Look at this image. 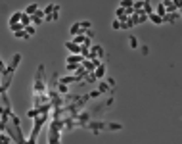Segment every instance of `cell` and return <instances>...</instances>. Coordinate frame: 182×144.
I'll return each instance as SVG.
<instances>
[{
    "label": "cell",
    "instance_id": "cell-30",
    "mask_svg": "<svg viewBox=\"0 0 182 144\" xmlns=\"http://www.w3.org/2000/svg\"><path fill=\"white\" fill-rule=\"evenodd\" d=\"M113 29H121V21H113Z\"/></svg>",
    "mask_w": 182,
    "mask_h": 144
},
{
    "label": "cell",
    "instance_id": "cell-7",
    "mask_svg": "<svg viewBox=\"0 0 182 144\" xmlns=\"http://www.w3.org/2000/svg\"><path fill=\"white\" fill-rule=\"evenodd\" d=\"M104 73H106V65H104V63H100L98 67L94 69V75H96V79H100V77H104Z\"/></svg>",
    "mask_w": 182,
    "mask_h": 144
},
{
    "label": "cell",
    "instance_id": "cell-4",
    "mask_svg": "<svg viewBox=\"0 0 182 144\" xmlns=\"http://www.w3.org/2000/svg\"><path fill=\"white\" fill-rule=\"evenodd\" d=\"M163 6H165V12H167V14H174V12H177L182 4L180 2H163Z\"/></svg>",
    "mask_w": 182,
    "mask_h": 144
},
{
    "label": "cell",
    "instance_id": "cell-23",
    "mask_svg": "<svg viewBox=\"0 0 182 144\" xmlns=\"http://www.w3.org/2000/svg\"><path fill=\"white\" fill-rule=\"evenodd\" d=\"M84 79H86L88 83H96V81H98V79H96V75H94V73H88L86 77H84Z\"/></svg>",
    "mask_w": 182,
    "mask_h": 144
},
{
    "label": "cell",
    "instance_id": "cell-29",
    "mask_svg": "<svg viewBox=\"0 0 182 144\" xmlns=\"http://www.w3.org/2000/svg\"><path fill=\"white\" fill-rule=\"evenodd\" d=\"M98 96H100V92H98V91H94V92H90V98H98Z\"/></svg>",
    "mask_w": 182,
    "mask_h": 144
},
{
    "label": "cell",
    "instance_id": "cell-6",
    "mask_svg": "<svg viewBox=\"0 0 182 144\" xmlns=\"http://www.w3.org/2000/svg\"><path fill=\"white\" fill-rule=\"evenodd\" d=\"M65 48L71 52H75V56H81V46H77V44H73V43H65Z\"/></svg>",
    "mask_w": 182,
    "mask_h": 144
},
{
    "label": "cell",
    "instance_id": "cell-15",
    "mask_svg": "<svg viewBox=\"0 0 182 144\" xmlns=\"http://www.w3.org/2000/svg\"><path fill=\"white\" fill-rule=\"evenodd\" d=\"M165 14H167V12H165V6H163V2L157 4V14H155V15H159L161 19H163V15H165Z\"/></svg>",
    "mask_w": 182,
    "mask_h": 144
},
{
    "label": "cell",
    "instance_id": "cell-9",
    "mask_svg": "<svg viewBox=\"0 0 182 144\" xmlns=\"http://www.w3.org/2000/svg\"><path fill=\"white\" fill-rule=\"evenodd\" d=\"M83 62H84V58L83 56H75V54L67 58V63H83Z\"/></svg>",
    "mask_w": 182,
    "mask_h": 144
},
{
    "label": "cell",
    "instance_id": "cell-5",
    "mask_svg": "<svg viewBox=\"0 0 182 144\" xmlns=\"http://www.w3.org/2000/svg\"><path fill=\"white\" fill-rule=\"evenodd\" d=\"M177 19H180V12H174V14H165V15H163V21H169V23H177Z\"/></svg>",
    "mask_w": 182,
    "mask_h": 144
},
{
    "label": "cell",
    "instance_id": "cell-21",
    "mask_svg": "<svg viewBox=\"0 0 182 144\" xmlns=\"http://www.w3.org/2000/svg\"><path fill=\"white\" fill-rule=\"evenodd\" d=\"M58 17H59V14H58V12H54V14H50V15H46V21H56V19H58Z\"/></svg>",
    "mask_w": 182,
    "mask_h": 144
},
{
    "label": "cell",
    "instance_id": "cell-1",
    "mask_svg": "<svg viewBox=\"0 0 182 144\" xmlns=\"http://www.w3.org/2000/svg\"><path fill=\"white\" fill-rule=\"evenodd\" d=\"M19 62H21V54H15L14 56V60H12V63L6 67V71H4V79H2V85H0V92H6L8 91V87H10V83H12V77H14V73H15V67L19 65Z\"/></svg>",
    "mask_w": 182,
    "mask_h": 144
},
{
    "label": "cell",
    "instance_id": "cell-20",
    "mask_svg": "<svg viewBox=\"0 0 182 144\" xmlns=\"http://www.w3.org/2000/svg\"><path fill=\"white\" fill-rule=\"evenodd\" d=\"M132 0H123V2H121V6H123V10H129V8H132Z\"/></svg>",
    "mask_w": 182,
    "mask_h": 144
},
{
    "label": "cell",
    "instance_id": "cell-12",
    "mask_svg": "<svg viewBox=\"0 0 182 144\" xmlns=\"http://www.w3.org/2000/svg\"><path fill=\"white\" fill-rule=\"evenodd\" d=\"M19 23H21L23 27H29V23H31V15H27L25 12H23V14H21V21H19Z\"/></svg>",
    "mask_w": 182,
    "mask_h": 144
},
{
    "label": "cell",
    "instance_id": "cell-24",
    "mask_svg": "<svg viewBox=\"0 0 182 144\" xmlns=\"http://www.w3.org/2000/svg\"><path fill=\"white\" fill-rule=\"evenodd\" d=\"M31 21L35 23V25H40V23H42V19H40L39 15H31Z\"/></svg>",
    "mask_w": 182,
    "mask_h": 144
},
{
    "label": "cell",
    "instance_id": "cell-2",
    "mask_svg": "<svg viewBox=\"0 0 182 144\" xmlns=\"http://www.w3.org/2000/svg\"><path fill=\"white\" fill-rule=\"evenodd\" d=\"M48 113H40V115H36V117H33L35 119V127H33V133H31V139H29L27 142L29 144H35L36 142V136H39V133H40V129H42V125H44L46 121H48Z\"/></svg>",
    "mask_w": 182,
    "mask_h": 144
},
{
    "label": "cell",
    "instance_id": "cell-8",
    "mask_svg": "<svg viewBox=\"0 0 182 144\" xmlns=\"http://www.w3.org/2000/svg\"><path fill=\"white\" fill-rule=\"evenodd\" d=\"M84 40H86V37H84V35H75V39L71 40L73 44H77V46H83L84 44Z\"/></svg>",
    "mask_w": 182,
    "mask_h": 144
},
{
    "label": "cell",
    "instance_id": "cell-18",
    "mask_svg": "<svg viewBox=\"0 0 182 144\" xmlns=\"http://www.w3.org/2000/svg\"><path fill=\"white\" fill-rule=\"evenodd\" d=\"M79 67H81L79 63H67V71H71V73H77Z\"/></svg>",
    "mask_w": 182,
    "mask_h": 144
},
{
    "label": "cell",
    "instance_id": "cell-11",
    "mask_svg": "<svg viewBox=\"0 0 182 144\" xmlns=\"http://www.w3.org/2000/svg\"><path fill=\"white\" fill-rule=\"evenodd\" d=\"M83 67L86 69V73H92V71L96 69V65H94V62H88L86 60V62H83Z\"/></svg>",
    "mask_w": 182,
    "mask_h": 144
},
{
    "label": "cell",
    "instance_id": "cell-13",
    "mask_svg": "<svg viewBox=\"0 0 182 144\" xmlns=\"http://www.w3.org/2000/svg\"><path fill=\"white\" fill-rule=\"evenodd\" d=\"M19 21H21V14H19V12H15V14L10 17V25H15V23H19Z\"/></svg>",
    "mask_w": 182,
    "mask_h": 144
},
{
    "label": "cell",
    "instance_id": "cell-26",
    "mask_svg": "<svg viewBox=\"0 0 182 144\" xmlns=\"http://www.w3.org/2000/svg\"><path fill=\"white\" fill-rule=\"evenodd\" d=\"M107 91V83H102V85H100V88H98V92L102 94V92H106Z\"/></svg>",
    "mask_w": 182,
    "mask_h": 144
},
{
    "label": "cell",
    "instance_id": "cell-10",
    "mask_svg": "<svg viewBox=\"0 0 182 144\" xmlns=\"http://www.w3.org/2000/svg\"><path fill=\"white\" fill-rule=\"evenodd\" d=\"M36 12H39V4H31V6H27L25 14H27V15H35Z\"/></svg>",
    "mask_w": 182,
    "mask_h": 144
},
{
    "label": "cell",
    "instance_id": "cell-28",
    "mask_svg": "<svg viewBox=\"0 0 182 144\" xmlns=\"http://www.w3.org/2000/svg\"><path fill=\"white\" fill-rule=\"evenodd\" d=\"M4 71H6V65H4V62H2V60H0V73L4 75Z\"/></svg>",
    "mask_w": 182,
    "mask_h": 144
},
{
    "label": "cell",
    "instance_id": "cell-16",
    "mask_svg": "<svg viewBox=\"0 0 182 144\" xmlns=\"http://www.w3.org/2000/svg\"><path fill=\"white\" fill-rule=\"evenodd\" d=\"M69 33L73 35V37H75V35H79V33H81V27H79V21L75 23V25H71V29H69Z\"/></svg>",
    "mask_w": 182,
    "mask_h": 144
},
{
    "label": "cell",
    "instance_id": "cell-19",
    "mask_svg": "<svg viewBox=\"0 0 182 144\" xmlns=\"http://www.w3.org/2000/svg\"><path fill=\"white\" fill-rule=\"evenodd\" d=\"M92 50H94L96 54H98V56H100V58H104V56H106V52H104V48H102V46H94V48H92Z\"/></svg>",
    "mask_w": 182,
    "mask_h": 144
},
{
    "label": "cell",
    "instance_id": "cell-14",
    "mask_svg": "<svg viewBox=\"0 0 182 144\" xmlns=\"http://www.w3.org/2000/svg\"><path fill=\"white\" fill-rule=\"evenodd\" d=\"M148 19H150V21H153L155 25H161V23H163V19H161L159 15H155V14H150V15H148Z\"/></svg>",
    "mask_w": 182,
    "mask_h": 144
},
{
    "label": "cell",
    "instance_id": "cell-17",
    "mask_svg": "<svg viewBox=\"0 0 182 144\" xmlns=\"http://www.w3.org/2000/svg\"><path fill=\"white\" fill-rule=\"evenodd\" d=\"M58 94H67V85H62V83H58Z\"/></svg>",
    "mask_w": 182,
    "mask_h": 144
},
{
    "label": "cell",
    "instance_id": "cell-3",
    "mask_svg": "<svg viewBox=\"0 0 182 144\" xmlns=\"http://www.w3.org/2000/svg\"><path fill=\"white\" fill-rule=\"evenodd\" d=\"M42 73H44V65H39L36 69V77H35V85H33V91L35 94H46V85L42 83Z\"/></svg>",
    "mask_w": 182,
    "mask_h": 144
},
{
    "label": "cell",
    "instance_id": "cell-27",
    "mask_svg": "<svg viewBox=\"0 0 182 144\" xmlns=\"http://www.w3.org/2000/svg\"><path fill=\"white\" fill-rule=\"evenodd\" d=\"M25 33L29 35V37H31V35H35V27H31V25H29V27H25Z\"/></svg>",
    "mask_w": 182,
    "mask_h": 144
},
{
    "label": "cell",
    "instance_id": "cell-22",
    "mask_svg": "<svg viewBox=\"0 0 182 144\" xmlns=\"http://www.w3.org/2000/svg\"><path fill=\"white\" fill-rule=\"evenodd\" d=\"M129 43H130V46H132V48H138V40H136V37H134V35H130Z\"/></svg>",
    "mask_w": 182,
    "mask_h": 144
},
{
    "label": "cell",
    "instance_id": "cell-25",
    "mask_svg": "<svg viewBox=\"0 0 182 144\" xmlns=\"http://www.w3.org/2000/svg\"><path fill=\"white\" fill-rule=\"evenodd\" d=\"M15 37H19V39H29V35L25 31H19V33H15Z\"/></svg>",
    "mask_w": 182,
    "mask_h": 144
}]
</instances>
